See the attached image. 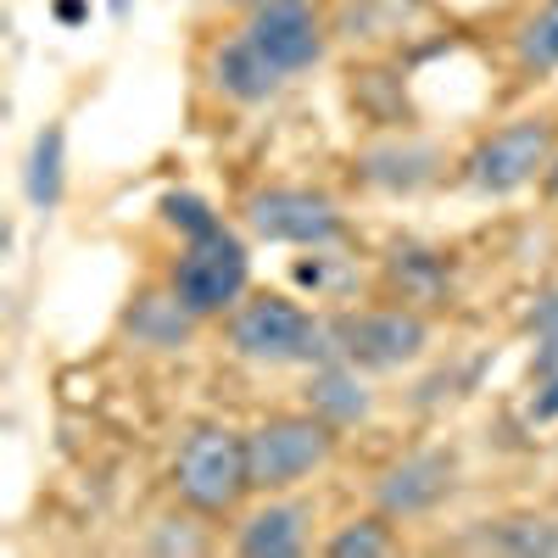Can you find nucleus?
<instances>
[{"instance_id": "obj_18", "label": "nucleus", "mask_w": 558, "mask_h": 558, "mask_svg": "<svg viewBox=\"0 0 558 558\" xmlns=\"http://www.w3.org/2000/svg\"><path fill=\"white\" fill-rule=\"evenodd\" d=\"M324 553H330V558H386V553H397V536L386 531V514H375V520L341 525Z\"/></svg>"}, {"instance_id": "obj_13", "label": "nucleus", "mask_w": 558, "mask_h": 558, "mask_svg": "<svg viewBox=\"0 0 558 558\" xmlns=\"http://www.w3.org/2000/svg\"><path fill=\"white\" fill-rule=\"evenodd\" d=\"M62 191H68V129L45 123L28 146V162H23V196L34 213H57Z\"/></svg>"}, {"instance_id": "obj_15", "label": "nucleus", "mask_w": 558, "mask_h": 558, "mask_svg": "<svg viewBox=\"0 0 558 558\" xmlns=\"http://www.w3.org/2000/svg\"><path fill=\"white\" fill-rule=\"evenodd\" d=\"M514 62L525 68V73H553L558 68V0H542V7L520 23V34H514Z\"/></svg>"}, {"instance_id": "obj_23", "label": "nucleus", "mask_w": 558, "mask_h": 558, "mask_svg": "<svg viewBox=\"0 0 558 558\" xmlns=\"http://www.w3.org/2000/svg\"><path fill=\"white\" fill-rule=\"evenodd\" d=\"M542 179H547V191L558 196V151H553V162H547V173H542Z\"/></svg>"}, {"instance_id": "obj_8", "label": "nucleus", "mask_w": 558, "mask_h": 558, "mask_svg": "<svg viewBox=\"0 0 558 558\" xmlns=\"http://www.w3.org/2000/svg\"><path fill=\"white\" fill-rule=\"evenodd\" d=\"M241 34H246L286 78L307 73V68L324 57V23H318V12H313V0H257Z\"/></svg>"}, {"instance_id": "obj_6", "label": "nucleus", "mask_w": 558, "mask_h": 558, "mask_svg": "<svg viewBox=\"0 0 558 558\" xmlns=\"http://www.w3.org/2000/svg\"><path fill=\"white\" fill-rule=\"evenodd\" d=\"M246 223L257 241L279 246H330L341 241V213L330 196L302 191V184H268L246 196Z\"/></svg>"}, {"instance_id": "obj_24", "label": "nucleus", "mask_w": 558, "mask_h": 558, "mask_svg": "<svg viewBox=\"0 0 558 558\" xmlns=\"http://www.w3.org/2000/svg\"><path fill=\"white\" fill-rule=\"evenodd\" d=\"M241 7H257V0H241Z\"/></svg>"}, {"instance_id": "obj_22", "label": "nucleus", "mask_w": 558, "mask_h": 558, "mask_svg": "<svg viewBox=\"0 0 558 558\" xmlns=\"http://www.w3.org/2000/svg\"><path fill=\"white\" fill-rule=\"evenodd\" d=\"M531 418H558V375H542L536 380V397H531Z\"/></svg>"}, {"instance_id": "obj_1", "label": "nucleus", "mask_w": 558, "mask_h": 558, "mask_svg": "<svg viewBox=\"0 0 558 558\" xmlns=\"http://www.w3.org/2000/svg\"><path fill=\"white\" fill-rule=\"evenodd\" d=\"M229 347H235V357L263 363V368L341 357L336 318H313L291 296H268V291L229 307Z\"/></svg>"}, {"instance_id": "obj_5", "label": "nucleus", "mask_w": 558, "mask_h": 558, "mask_svg": "<svg viewBox=\"0 0 558 558\" xmlns=\"http://www.w3.org/2000/svg\"><path fill=\"white\" fill-rule=\"evenodd\" d=\"M553 151H558V123L553 118H514V123H502L481 140L470 151V162H463V173H470V184L481 196H514L536 173H547Z\"/></svg>"}, {"instance_id": "obj_11", "label": "nucleus", "mask_w": 558, "mask_h": 558, "mask_svg": "<svg viewBox=\"0 0 558 558\" xmlns=\"http://www.w3.org/2000/svg\"><path fill=\"white\" fill-rule=\"evenodd\" d=\"M213 84L223 89L229 101H241V107H257L268 96H279V84H286V73H279L257 45L246 34H235L229 45H218V57H213Z\"/></svg>"}, {"instance_id": "obj_2", "label": "nucleus", "mask_w": 558, "mask_h": 558, "mask_svg": "<svg viewBox=\"0 0 558 558\" xmlns=\"http://www.w3.org/2000/svg\"><path fill=\"white\" fill-rule=\"evenodd\" d=\"M336 452V425L318 418L313 408L307 413H279V418H263L257 430H246V475H252V492H286L296 481H307L313 470H324Z\"/></svg>"}, {"instance_id": "obj_20", "label": "nucleus", "mask_w": 558, "mask_h": 558, "mask_svg": "<svg viewBox=\"0 0 558 558\" xmlns=\"http://www.w3.org/2000/svg\"><path fill=\"white\" fill-rule=\"evenodd\" d=\"M162 218H168L173 229H184V241H196V235H207V229H218V213H213L202 196H191V191L162 196Z\"/></svg>"}, {"instance_id": "obj_4", "label": "nucleus", "mask_w": 558, "mask_h": 558, "mask_svg": "<svg viewBox=\"0 0 558 558\" xmlns=\"http://www.w3.org/2000/svg\"><path fill=\"white\" fill-rule=\"evenodd\" d=\"M252 286V257H246V241L229 235V229H207V235L184 241L173 274H168V291L191 307L196 318H218L229 313Z\"/></svg>"}, {"instance_id": "obj_3", "label": "nucleus", "mask_w": 558, "mask_h": 558, "mask_svg": "<svg viewBox=\"0 0 558 558\" xmlns=\"http://www.w3.org/2000/svg\"><path fill=\"white\" fill-rule=\"evenodd\" d=\"M173 486H179V497L191 502L196 514H229V508L252 492L246 436L229 430V425H196L191 436L179 441Z\"/></svg>"}, {"instance_id": "obj_12", "label": "nucleus", "mask_w": 558, "mask_h": 558, "mask_svg": "<svg viewBox=\"0 0 558 558\" xmlns=\"http://www.w3.org/2000/svg\"><path fill=\"white\" fill-rule=\"evenodd\" d=\"M307 502H268L241 525V553L246 558H296L307 547Z\"/></svg>"}, {"instance_id": "obj_17", "label": "nucleus", "mask_w": 558, "mask_h": 558, "mask_svg": "<svg viewBox=\"0 0 558 558\" xmlns=\"http://www.w3.org/2000/svg\"><path fill=\"white\" fill-rule=\"evenodd\" d=\"M486 547L497 553H520V558H558V520H536V514H520V520H502Z\"/></svg>"}, {"instance_id": "obj_16", "label": "nucleus", "mask_w": 558, "mask_h": 558, "mask_svg": "<svg viewBox=\"0 0 558 558\" xmlns=\"http://www.w3.org/2000/svg\"><path fill=\"white\" fill-rule=\"evenodd\" d=\"M391 286L402 302H441L447 296V263L430 252H397L391 257Z\"/></svg>"}, {"instance_id": "obj_14", "label": "nucleus", "mask_w": 558, "mask_h": 558, "mask_svg": "<svg viewBox=\"0 0 558 558\" xmlns=\"http://www.w3.org/2000/svg\"><path fill=\"white\" fill-rule=\"evenodd\" d=\"M129 336H134V347H151V352H179L184 341H191V330H196V313L184 307L173 291L168 296H140L134 307H129Z\"/></svg>"}, {"instance_id": "obj_9", "label": "nucleus", "mask_w": 558, "mask_h": 558, "mask_svg": "<svg viewBox=\"0 0 558 558\" xmlns=\"http://www.w3.org/2000/svg\"><path fill=\"white\" fill-rule=\"evenodd\" d=\"M447 492H452V458L425 447V452L397 458L375 481V508L386 520H418V514H430Z\"/></svg>"}, {"instance_id": "obj_19", "label": "nucleus", "mask_w": 558, "mask_h": 558, "mask_svg": "<svg viewBox=\"0 0 558 558\" xmlns=\"http://www.w3.org/2000/svg\"><path fill=\"white\" fill-rule=\"evenodd\" d=\"M531 341H536V363L531 375H558V291H542L531 307Z\"/></svg>"}, {"instance_id": "obj_10", "label": "nucleus", "mask_w": 558, "mask_h": 558, "mask_svg": "<svg viewBox=\"0 0 558 558\" xmlns=\"http://www.w3.org/2000/svg\"><path fill=\"white\" fill-rule=\"evenodd\" d=\"M307 408L318 418H330L336 430H352L375 413V397L363 386V368L347 363V357H330V363H313V386H307Z\"/></svg>"}, {"instance_id": "obj_21", "label": "nucleus", "mask_w": 558, "mask_h": 558, "mask_svg": "<svg viewBox=\"0 0 558 558\" xmlns=\"http://www.w3.org/2000/svg\"><path fill=\"white\" fill-rule=\"evenodd\" d=\"M146 547L151 553H207V536L191 531V520H157Z\"/></svg>"}, {"instance_id": "obj_7", "label": "nucleus", "mask_w": 558, "mask_h": 558, "mask_svg": "<svg viewBox=\"0 0 558 558\" xmlns=\"http://www.w3.org/2000/svg\"><path fill=\"white\" fill-rule=\"evenodd\" d=\"M336 336H341V357L357 363L363 375H375V368H402L425 352L430 324L413 307H375V313H341Z\"/></svg>"}]
</instances>
